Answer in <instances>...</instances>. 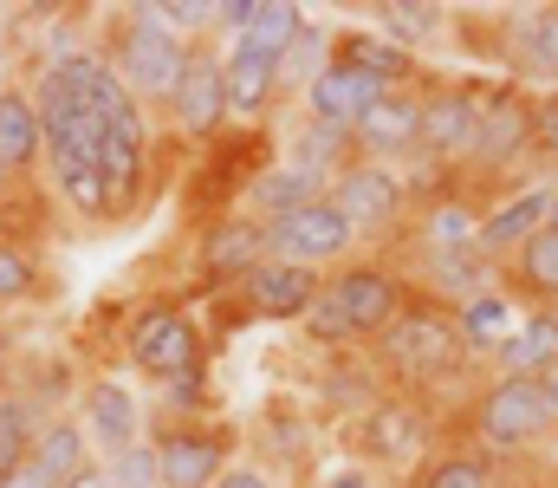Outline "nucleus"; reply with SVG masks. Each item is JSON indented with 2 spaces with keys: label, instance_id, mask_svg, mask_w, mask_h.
Returning <instances> with one entry per match:
<instances>
[{
  "label": "nucleus",
  "instance_id": "obj_1",
  "mask_svg": "<svg viewBox=\"0 0 558 488\" xmlns=\"http://www.w3.org/2000/svg\"><path fill=\"white\" fill-rule=\"evenodd\" d=\"M416 300V281L397 267V261H377V254H357L351 267L325 274L312 313H305V338L318 352H371L390 325L403 320V307Z\"/></svg>",
  "mask_w": 558,
  "mask_h": 488
},
{
  "label": "nucleus",
  "instance_id": "obj_2",
  "mask_svg": "<svg viewBox=\"0 0 558 488\" xmlns=\"http://www.w3.org/2000/svg\"><path fill=\"white\" fill-rule=\"evenodd\" d=\"M461 443L481 456H546L558 443V378H487L461 404Z\"/></svg>",
  "mask_w": 558,
  "mask_h": 488
},
{
  "label": "nucleus",
  "instance_id": "obj_3",
  "mask_svg": "<svg viewBox=\"0 0 558 488\" xmlns=\"http://www.w3.org/2000/svg\"><path fill=\"white\" fill-rule=\"evenodd\" d=\"M371 358H377V371H384L403 397H428V391H441V384H454V378L468 371L474 345H468V332L454 320V307L416 294V300L403 307V320L371 345Z\"/></svg>",
  "mask_w": 558,
  "mask_h": 488
},
{
  "label": "nucleus",
  "instance_id": "obj_4",
  "mask_svg": "<svg viewBox=\"0 0 558 488\" xmlns=\"http://www.w3.org/2000/svg\"><path fill=\"white\" fill-rule=\"evenodd\" d=\"M189 52H195V39H182V33L156 13V0L118 7L111 26H105V59H111V72L124 79V92L137 98L143 111H149V105L169 111V98H175V85H182V72H189Z\"/></svg>",
  "mask_w": 558,
  "mask_h": 488
},
{
  "label": "nucleus",
  "instance_id": "obj_5",
  "mask_svg": "<svg viewBox=\"0 0 558 488\" xmlns=\"http://www.w3.org/2000/svg\"><path fill=\"white\" fill-rule=\"evenodd\" d=\"M533 163V92L520 79H487V98H481V124H474V144L454 182H513L520 169Z\"/></svg>",
  "mask_w": 558,
  "mask_h": 488
},
{
  "label": "nucleus",
  "instance_id": "obj_6",
  "mask_svg": "<svg viewBox=\"0 0 558 488\" xmlns=\"http://www.w3.org/2000/svg\"><path fill=\"white\" fill-rule=\"evenodd\" d=\"M331 209L351 222V235H357V248L364 241H397L403 228H410V215H416V182L403 176V169H390V163H344L338 176H331Z\"/></svg>",
  "mask_w": 558,
  "mask_h": 488
},
{
  "label": "nucleus",
  "instance_id": "obj_7",
  "mask_svg": "<svg viewBox=\"0 0 558 488\" xmlns=\"http://www.w3.org/2000/svg\"><path fill=\"white\" fill-rule=\"evenodd\" d=\"M124 358L137 365L149 384H175L189 371H208V332L189 320L182 300H143L124 325Z\"/></svg>",
  "mask_w": 558,
  "mask_h": 488
},
{
  "label": "nucleus",
  "instance_id": "obj_8",
  "mask_svg": "<svg viewBox=\"0 0 558 488\" xmlns=\"http://www.w3.org/2000/svg\"><path fill=\"white\" fill-rule=\"evenodd\" d=\"M357 463L364 469H397V476H416L422 463L435 456V417L422 397L403 391H384L377 404L357 410Z\"/></svg>",
  "mask_w": 558,
  "mask_h": 488
},
{
  "label": "nucleus",
  "instance_id": "obj_9",
  "mask_svg": "<svg viewBox=\"0 0 558 488\" xmlns=\"http://www.w3.org/2000/svg\"><path fill=\"white\" fill-rule=\"evenodd\" d=\"M481 98H487V79H428L422 85L416 163L428 176H461L468 144H474V124H481Z\"/></svg>",
  "mask_w": 558,
  "mask_h": 488
},
{
  "label": "nucleus",
  "instance_id": "obj_10",
  "mask_svg": "<svg viewBox=\"0 0 558 488\" xmlns=\"http://www.w3.org/2000/svg\"><path fill=\"white\" fill-rule=\"evenodd\" d=\"M267 254L274 261H292V267H312V274H338V267L357 261V235L331 209V195H318V202H305V209L267 222Z\"/></svg>",
  "mask_w": 558,
  "mask_h": 488
},
{
  "label": "nucleus",
  "instance_id": "obj_11",
  "mask_svg": "<svg viewBox=\"0 0 558 488\" xmlns=\"http://www.w3.org/2000/svg\"><path fill=\"white\" fill-rule=\"evenodd\" d=\"M149 443H156V463H162V488H215L234 463V430L215 424V417H195V424L162 417Z\"/></svg>",
  "mask_w": 558,
  "mask_h": 488
},
{
  "label": "nucleus",
  "instance_id": "obj_12",
  "mask_svg": "<svg viewBox=\"0 0 558 488\" xmlns=\"http://www.w3.org/2000/svg\"><path fill=\"white\" fill-rule=\"evenodd\" d=\"M169 124L182 131V144H202V151L221 144V131L234 124V111H228V66H221L215 39H195L189 72H182V85L169 98Z\"/></svg>",
  "mask_w": 558,
  "mask_h": 488
},
{
  "label": "nucleus",
  "instance_id": "obj_13",
  "mask_svg": "<svg viewBox=\"0 0 558 488\" xmlns=\"http://www.w3.org/2000/svg\"><path fill=\"white\" fill-rule=\"evenodd\" d=\"M318 287H325V274H312V267H292V261H260L228 300H234V313L228 325H286V320H305L312 313V300H318Z\"/></svg>",
  "mask_w": 558,
  "mask_h": 488
},
{
  "label": "nucleus",
  "instance_id": "obj_14",
  "mask_svg": "<svg viewBox=\"0 0 558 488\" xmlns=\"http://www.w3.org/2000/svg\"><path fill=\"white\" fill-rule=\"evenodd\" d=\"M500 79L526 92H558V0L500 13Z\"/></svg>",
  "mask_w": 558,
  "mask_h": 488
},
{
  "label": "nucleus",
  "instance_id": "obj_15",
  "mask_svg": "<svg viewBox=\"0 0 558 488\" xmlns=\"http://www.w3.org/2000/svg\"><path fill=\"white\" fill-rule=\"evenodd\" d=\"M260 261H267V222L254 215H215L195 235V274L208 294H234Z\"/></svg>",
  "mask_w": 558,
  "mask_h": 488
},
{
  "label": "nucleus",
  "instance_id": "obj_16",
  "mask_svg": "<svg viewBox=\"0 0 558 488\" xmlns=\"http://www.w3.org/2000/svg\"><path fill=\"white\" fill-rule=\"evenodd\" d=\"M416 144H422V92H384L357 131H351V151L364 163H416Z\"/></svg>",
  "mask_w": 558,
  "mask_h": 488
},
{
  "label": "nucleus",
  "instance_id": "obj_17",
  "mask_svg": "<svg viewBox=\"0 0 558 488\" xmlns=\"http://www.w3.org/2000/svg\"><path fill=\"white\" fill-rule=\"evenodd\" d=\"M331 59H351V66L371 72L384 92H422V85H428V72H422L416 52L390 46L377 26H338V33H331Z\"/></svg>",
  "mask_w": 558,
  "mask_h": 488
},
{
  "label": "nucleus",
  "instance_id": "obj_18",
  "mask_svg": "<svg viewBox=\"0 0 558 488\" xmlns=\"http://www.w3.org/2000/svg\"><path fill=\"white\" fill-rule=\"evenodd\" d=\"M487 358L494 378H558V307H526Z\"/></svg>",
  "mask_w": 558,
  "mask_h": 488
},
{
  "label": "nucleus",
  "instance_id": "obj_19",
  "mask_svg": "<svg viewBox=\"0 0 558 488\" xmlns=\"http://www.w3.org/2000/svg\"><path fill=\"white\" fill-rule=\"evenodd\" d=\"M377 98H384V85H377L371 72H357L351 59H331V66L312 79V92H305V111H312V124L357 131V118H364Z\"/></svg>",
  "mask_w": 558,
  "mask_h": 488
},
{
  "label": "nucleus",
  "instance_id": "obj_20",
  "mask_svg": "<svg viewBox=\"0 0 558 488\" xmlns=\"http://www.w3.org/2000/svg\"><path fill=\"white\" fill-rule=\"evenodd\" d=\"M553 222V182L546 189H507L500 202H487V215H481V254L500 267L526 235H539Z\"/></svg>",
  "mask_w": 558,
  "mask_h": 488
},
{
  "label": "nucleus",
  "instance_id": "obj_21",
  "mask_svg": "<svg viewBox=\"0 0 558 488\" xmlns=\"http://www.w3.org/2000/svg\"><path fill=\"white\" fill-rule=\"evenodd\" d=\"M494 274H500L507 300H520V307H558V228L546 222L539 235H526Z\"/></svg>",
  "mask_w": 558,
  "mask_h": 488
},
{
  "label": "nucleus",
  "instance_id": "obj_22",
  "mask_svg": "<svg viewBox=\"0 0 558 488\" xmlns=\"http://www.w3.org/2000/svg\"><path fill=\"white\" fill-rule=\"evenodd\" d=\"M0 163H7L20 182L46 163V124H39L33 85H7V92H0Z\"/></svg>",
  "mask_w": 558,
  "mask_h": 488
},
{
  "label": "nucleus",
  "instance_id": "obj_23",
  "mask_svg": "<svg viewBox=\"0 0 558 488\" xmlns=\"http://www.w3.org/2000/svg\"><path fill=\"white\" fill-rule=\"evenodd\" d=\"M92 463H98V456H92V430H85L78 417H46V430H39L33 456H26V469H33L39 483H52V488L78 483Z\"/></svg>",
  "mask_w": 558,
  "mask_h": 488
},
{
  "label": "nucleus",
  "instance_id": "obj_24",
  "mask_svg": "<svg viewBox=\"0 0 558 488\" xmlns=\"http://www.w3.org/2000/svg\"><path fill=\"white\" fill-rule=\"evenodd\" d=\"M85 430H92V450H105V456L143 443L137 397H131L118 378H92V384H85Z\"/></svg>",
  "mask_w": 558,
  "mask_h": 488
},
{
  "label": "nucleus",
  "instance_id": "obj_25",
  "mask_svg": "<svg viewBox=\"0 0 558 488\" xmlns=\"http://www.w3.org/2000/svg\"><path fill=\"white\" fill-rule=\"evenodd\" d=\"M325 189H331V182L312 176V169H299V163H267V169L247 176V215H254V222H279V215L318 202Z\"/></svg>",
  "mask_w": 558,
  "mask_h": 488
},
{
  "label": "nucleus",
  "instance_id": "obj_26",
  "mask_svg": "<svg viewBox=\"0 0 558 488\" xmlns=\"http://www.w3.org/2000/svg\"><path fill=\"white\" fill-rule=\"evenodd\" d=\"M221 66H228V111H234V118L254 124V118H267L279 105V66L274 59H260V52H247V46L228 39Z\"/></svg>",
  "mask_w": 558,
  "mask_h": 488
},
{
  "label": "nucleus",
  "instance_id": "obj_27",
  "mask_svg": "<svg viewBox=\"0 0 558 488\" xmlns=\"http://www.w3.org/2000/svg\"><path fill=\"white\" fill-rule=\"evenodd\" d=\"M403 488H507V483H500V463L481 456L474 443H441L416 476H403Z\"/></svg>",
  "mask_w": 558,
  "mask_h": 488
},
{
  "label": "nucleus",
  "instance_id": "obj_28",
  "mask_svg": "<svg viewBox=\"0 0 558 488\" xmlns=\"http://www.w3.org/2000/svg\"><path fill=\"white\" fill-rule=\"evenodd\" d=\"M371 20H377V33H384L390 46L422 52V46H435V39L448 33L454 7H435V0H377V7H371Z\"/></svg>",
  "mask_w": 558,
  "mask_h": 488
},
{
  "label": "nucleus",
  "instance_id": "obj_29",
  "mask_svg": "<svg viewBox=\"0 0 558 488\" xmlns=\"http://www.w3.org/2000/svg\"><path fill=\"white\" fill-rule=\"evenodd\" d=\"M305 26H312V13H305V7H292V0H260V7H254V20H247V33H241L234 46H247V52H260V59H274V66H279V59H286V46H292Z\"/></svg>",
  "mask_w": 558,
  "mask_h": 488
},
{
  "label": "nucleus",
  "instance_id": "obj_30",
  "mask_svg": "<svg viewBox=\"0 0 558 488\" xmlns=\"http://www.w3.org/2000/svg\"><path fill=\"white\" fill-rule=\"evenodd\" d=\"M39 294H46V267H39L33 241L26 235H0V313H13V307H26Z\"/></svg>",
  "mask_w": 558,
  "mask_h": 488
},
{
  "label": "nucleus",
  "instance_id": "obj_31",
  "mask_svg": "<svg viewBox=\"0 0 558 488\" xmlns=\"http://www.w3.org/2000/svg\"><path fill=\"white\" fill-rule=\"evenodd\" d=\"M39 430H46V417H39V404L26 397V391H0V463L20 476L26 469V456H33V443H39Z\"/></svg>",
  "mask_w": 558,
  "mask_h": 488
},
{
  "label": "nucleus",
  "instance_id": "obj_32",
  "mask_svg": "<svg viewBox=\"0 0 558 488\" xmlns=\"http://www.w3.org/2000/svg\"><path fill=\"white\" fill-rule=\"evenodd\" d=\"M331 66V26H305L292 46H286V59H279V92H312V79Z\"/></svg>",
  "mask_w": 558,
  "mask_h": 488
},
{
  "label": "nucleus",
  "instance_id": "obj_33",
  "mask_svg": "<svg viewBox=\"0 0 558 488\" xmlns=\"http://www.w3.org/2000/svg\"><path fill=\"white\" fill-rule=\"evenodd\" d=\"M454 320H461V332H468L474 352H494V345L513 332V300H507L500 287H487V294H474L468 307H454Z\"/></svg>",
  "mask_w": 558,
  "mask_h": 488
},
{
  "label": "nucleus",
  "instance_id": "obj_34",
  "mask_svg": "<svg viewBox=\"0 0 558 488\" xmlns=\"http://www.w3.org/2000/svg\"><path fill=\"white\" fill-rule=\"evenodd\" d=\"M105 463V476L111 488H162V463H156V443L143 437L131 450H111V456H98Z\"/></svg>",
  "mask_w": 558,
  "mask_h": 488
},
{
  "label": "nucleus",
  "instance_id": "obj_35",
  "mask_svg": "<svg viewBox=\"0 0 558 488\" xmlns=\"http://www.w3.org/2000/svg\"><path fill=\"white\" fill-rule=\"evenodd\" d=\"M533 163L558 176V92H533Z\"/></svg>",
  "mask_w": 558,
  "mask_h": 488
},
{
  "label": "nucleus",
  "instance_id": "obj_36",
  "mask_svg": "<svg viewBox=\"0 0 558 488\" xmlns=\"http://www.w3.org/2000/svg\"><path fill=\"white\" fill-rule=\"evenodd\" d=\"M215 488H286V476H279L274 463H228V476Z\"/></svg>",
  "mask_w": 558,
  "mask_h": 488
},
{
  "label": "nucleus",
  "instance_id": "obj_37",
  "mask_svg": "<svg viewBox=\"0 0 558 488\" xmlns=\"http://www.w3.org/2000/svg\"><path fill=\"white\" fill-rule=\"evenodd\" d=\"M318 488H377V469H364V463H338V469H325Z\"/></svg>",
  "mask_w": 558,
  "mask_h": 488
},
{
  "label": "nucleus",
  "instance_id": "obj_38",
  "mask_svg": "<svg viewBox=\"0 0 558 488\" xmlns=\"http://www.w3.org/2000/svg\"><path fill=\"white\" fill-rule=\"evenodd\" d=\"M7 85H20V79H13V33H0V92H7Z\"/></svg>",
  "mask_w": 558,
  "mask_h": 488
},
{
  "label": "nucleus",
  "instance_id": "obj_39",
  "mask_svg": "<svg viewBox=\"0 0 558 488\" xmlns=\"http://www.w3.org/2000/svg\"><path fill=\"white\" fill-rule=\"evenodd\" d=\"M65 488H111V476H105V463H92V469H85L78 483H65Z\"/></svg>",
  "mask_w": 558,
  "mask_h": 488
},
{
  "label": "nucleus",
  "instance_id": "obj_40",
  "mask_svg": "<svg viewBox=\"0 0 558 488\" xmlns=\"http://www.w3.org/2000/svg\"><path fill=\"white\" fill-rule=\"evenodd\" d=\"M13 189H20V176H13V169L0 163V202H13Z\"/></svg>",
  "mask_w": 558,
  "mask_h": 488
},
{
  "label": "nucleus",
  "instance_id": "obj_41",
  "mask_svg": "<svg viewBox=\"0 0 558 488\" xmlns=\"http://www.w3.org/2000/svg\"><path fill=\"white\" fill-rule=\"evenodd\" d=\"M7 488H52V483H39L33 469H20V476H7Z\"/></svg>",
  "mask_w": 558,
  "mask_h": 488
},
{
  "label": "nucleus",
  "instance_id": "obj_42",
  "mask_svg": "<svg viewBox=\"0 0 558 488\" xmlns=\"http://www.w3.org/2000/svg\"><path fill=\"white\" fill-rule=\"evenodd\" d=\"M7 365H13V338L0 332V378H7Z\"/></svg>",
  "mask_w": 558,
  "mask_h": 488
},
{
  "label": "nucleus",
  "instance_id": "obj_43",
  "mask_svg": "<svg viewBox=\"0 0 558 488\" xmlns=\"http://www.w3.org/2000/svg\"><path fill=\"white\" fill-rule=\"evenodd\" d=\"M553 228H558V182H553Z\"/></svg>",
  "mask_w": 558,
  "mask_h": 488
},
{
  "label": "nucleus",
  "instance_id": "obj_44",
  "mask_svg": "<svg viewBox=\"0 0 558 488\" xmlns=\"http://www.w3.org/2000/svg\"><path fill=\"white\" fill-rule=\"evenodd\" d=\"M7 476H13V469H7V463H0V488H7Z\"/></svg>",
  "mask_w": 558,
  "mask_h": 488
}]
</instances>
